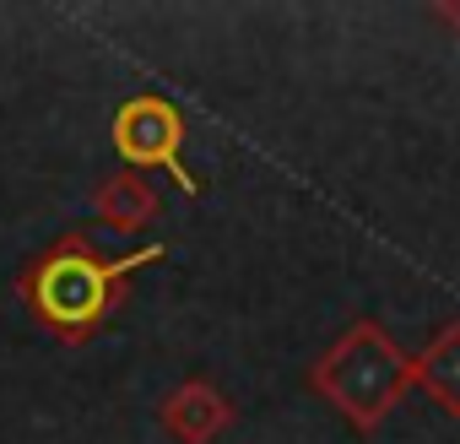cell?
Returning <instances> with one entry per match:
<instances>
[{"label":"cell","instance_id":"4","mask_svg":"<svg viewBox=\"0 0 460 444\" xmlns=\"http://www.w3.org/2000/svg\"><path fill=\"white\" fill-rule=\"evenodd\" d=\"M163 428L179 439V444H211L227 422H234V401H227L211 379H184L168 390V401L157 406Z\"/></svg>","mask_w":460,"mask_h":444},{"label":"cell","instance_id":"6","mask_svg":"<svg viewBox=\"0 0 460 444\" xmlns=\"http://www.w3.org/2000/svg\"><path fill=\"white\" fill-rule=\"evenodd\" d=\"M411 379H417L449 417H460V320H449V325L411 358Z\"/></svg>","mask_w":460,"mask_h":444},{"label":"cell","instance_id":"2","mask_svg":"<svg viewBox=\"0 0 460 444\" xmlns=\"http://www.w3.org/2000/svg\"><path fill=\"white\" fill-rule=\"evenodd\" d=\"M309 385L358 428V433H374L395 406L401 395L417 385L411 379V358L395 347V336L379 325V320H358L347 325L309 369Z\"/></svg>","mask_w":460,"mask_h":444},{"label":"cell","instance_id":"7","mask_svg":"<svg viewBox=\"0 0 460 444\" xmlns=\"http://www.w3.org/2000/svg\"><path fill=\"white\" fill-rule=\"evenodd\" d=\"M438 17H444V22H455V28H460V0H438Z\"/></svg>","mask_w":460,"mask_h":444},{"label":"cell","instance_id":"1","mask_svg":"<svg viewBox=\"0 0 460 444\" xmlns=\"http://www.w3.org/2000/svg\"><path fill=\"white\" fill-rule=\"evenodd\" d=\"M163 261V244H141L130 255L98 250L87 234H66L60 244H49L44 255H33L17 277L22 304L66 342H87L125 298V282Z\"/></svg>","mask_w":460,"mask_h":444},{"label":"cell","instance_id":"5","mask_svg":"<svg viewBox=\"0 0 460 444\" xmlns=\"http://www.w3.org/2000/svg\"><path fill=\"white\" fill-rule=\"evenodd\" d=\"M157 217V195L141 173H109L98 190H93V222L109 234H141L146 222Z\"/></svg>","mask_w":460,"mask_h":444},{"label":"cell","instance_id":"3","mask_svg":"<svg viewBox=\"0 0 460 444\" xmlns=\"http://www.w3.org/2000/svg\"><path fill=\"white\" fill-rule=\"evenodd\" d=\"M184 114L157 93H136L114 109V147L125 168H163L184 195H200V179L184 168Z\"/></svg>","mask_w":460,"mask_h":444}]
</instances>
